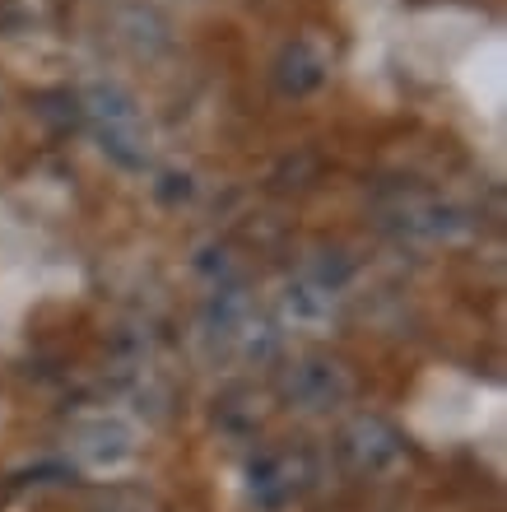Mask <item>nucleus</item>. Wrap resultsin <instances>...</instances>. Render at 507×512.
Instances as JSON below:
<instances>
[{
	"mask_svg": "<svg viewBox=\"0 0 507 512\" xmlns=\"http://www.w3.org/2000/svg\"><path fill=\"white\" fill-rule=\"evenodd\" d=\"M80 122L94 131L98 149L126 173H145L154 163V126L131 89L112 80H98L80 94Z\"/></svg>",
	"mask_w": 507,
	"mask_h": 512,
	"instance_id": "nucleus-1",
	"label": "nucleus"
},
{
	"mask_svg": "<svg viewBox=\"0 0 507 512\" xmlns=\"http://www.w3.org/2000/svg\"><path fill=\"white\" fill-rule=\"evenodd\" d=\"M354 280V266H349L345 252H321L317 261H307L303 270H294L289 280L280 284V298H275V322L284 331H303V336H321L340 322L345 312V289Z\"/></svg>",
	"mask_w": 507,
	"mask_h": 512,
	"instance_id": "nucleus-2",
	"label": "nucleus"
},
{
	"mask_svg": "<svg viewBox=\"0 0 507 512\" xmlns=\"http://www.w3.org/2000/svg\"><path fill=\"white\" fill-rule=\"evenodd\" d=\"M201 336L214 354L238 364H266L280 350V322L238 284H219L201 312Z\"/></svg>",
	"mask_w": 507,
	"mask_h": 512,
	"instance_id": "nucleus-3",
	"label": "nucleus"
},
{
	"mask_svg": "<svg viewBox=\"0 0 507 512\" xmlns=\"http://www.w3.org/2000/svg\"><path fill=\"white\" fill-rule=\"evenodd\" d=\"M377 215L396 238L419 247H456L475 233V215L466 205H456L442 191L414 187V182H391L377 196Z\"/></svg>",
	"mask_w": 507,
	"mask_h": 512,
	"instance_id": "nucleus-4",
	"label": "nucleus"
},
{
	"mask_svg": "<svg viewBox=\"0 0 507 512\" xmlns=\"http://www.w3.org/2000/svg\"><path fill=\"white\" fill-rule=\"evenodd\" d=\"M335 466L349 475V480H363V485H387V480H401L410 471V438H405L401 424H391L387 415L377 410H359L349 415L340 429H335Z\"/></svg>",
	"mask_w": 507,
	"mask_h": 512,
	"instance_id": "nucleus-5",
	"label": "nucleus"
},
{
	"mask_svg": "<svg viewBox=\"0 0 507 512\" xmlns=\"http://www.w3.org/2000/svg\"><path fill=\"white\" fill-rule=\"evenodd\" d=\"M321 461L303 443L256 447L242 466V499L256 512H289L317 489Z\"/></svg>",
	"mask_w": 507,
	"mask_h": 512,
	"instance_id": "nucleus-6",
	"label": "nucleus"
},
{
	"mask_svg": "<svg viewBox=\"0 0 507 512\" xmlns=\"http://www.w3.org/2000/svg\"><path fill=\"white\" fill-rule=\"evenodd\" d=\"M275 396L284 410L294 415H340L354 396H359V378L354 368L331 350H303L280 368L275 378Z\"/></svg>",
	"mask_w": 507,
	"mask_h": 512,
	"instance_id": "nucleus-7",
	"label": "nucleus"
},
{
	"mask_svg": "<svg viewBox=\"0 0 507 512\" xmlns=\"http://www.w3.org/2000/svg\"><path fill=\"white\" fill-rule=\"evenodd\" d=\"M66 447L80 471L94 475H112L121 466H131L135 452H140V433H135L131 419L112 415V410H94V415H80L66 433Z\"/></svg>",
	"mask_w": 507,
	"mask_h": 512,
	"instance_id": "nucleus-8",
	"label": "nucleus"
},
{
	"mask_svg": "<svg viewBox=\"0 0 507 512\" xmlns=\"http://www.w3.org/2000/svg\"><path fill=\"white\" fill-rule=\"evenodd\" d=\"M326 70H331V56L321 52L317 38H294L284 42L275 66H270V80H275V94L284 98H307L326 84Z\"/></svg>",
	"mask_w": 507,
	"mask_h": 512,
	"instance_id": "nucleus-9",
	"label": "nucleus"
},
{
	"mask_svg": "<svg viewBox=\"0 0 507 512\" xmlns=\"http://www.w3.org/2000/svg\"><path fill=\"white\" fill-rule=\"evenodd\" d=\"M266 419H270V396L261 387H252V382H238V387L219 391V401H214V429L224 433V438H233V443L261 438Z\"/></svg>",
	"mask_w": 507,
	"mask_h": 512,
	"instance_id": "nucleus-10",
	"label": "nucleus"
}]
</instances>
